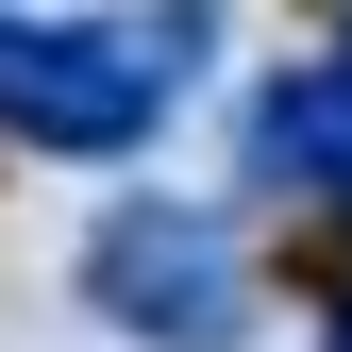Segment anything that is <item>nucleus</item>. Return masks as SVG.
Listing matches in <instances>:
<instances>
[{
    "mask_svg": "<svg viewBox=\"0 0 352 352\" xmlns=\"http://www.w3.org/2000/svg\"><path fill=\"white\" fill-rule=\"evenodd\" d=\"M185 84V34H118V17H0V118L34 151H135Z\"/></svg>",
    "mask_w": 352,
    "mask_h": 352,
    "instance_id": "f257e3e1",
    "label": "nucleus"
},
{
    "mask_svg": "<svg viewBox=\"0 0 352 352\" xmlns=\"http://www.w3.org/2000/svg\"><path fill=\"white\" fill-rule=\"evenodd\" d=\"M84 302H101V319H135V336H185V352H218V336L252 319L235 235H218V218H168V201H118V218H101Z\"/></svg>",
    "mask_w": 352,
    "mask_h": 352,
    "instance_id": "f03ea898",
    "label": "nucleus"
},
{
    "mask_svg": "<svg viewBox=\"0 0 352 352\" xmlns=\"http://www.w3.org/2000/svg\"><path fill=\"white\" fill-rule=\"evenodd\" d=\"M319 352H352V302H336V336H319Z\"/></svg>",
    "mask_w": 352,
    "mask_h": 352,
    "instance_id": "20e7f679",
    "label": "nucleus"
},
{
    "mask_svg": "<svg viewBox=\"0 0 352 352\" xmlns=\"http://www.w3.org/2000/svg\"><path fill=\"white\" fill-rule=\"evenodd\" d=\"M252 185L352 201V51H336V67H285L269 101H252Z\"/></svg>",
    "mask_w": 352,
    "mask_h": 352,
    "instance_id": "7ed1b4c3",
    "label": "nucleus"
}]
</instances>
